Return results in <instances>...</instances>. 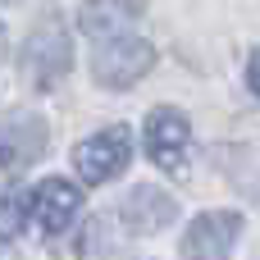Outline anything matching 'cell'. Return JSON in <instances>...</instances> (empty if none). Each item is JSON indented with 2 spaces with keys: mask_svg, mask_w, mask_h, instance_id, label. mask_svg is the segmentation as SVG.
I'll use <instances>...</instances> for the list:
<instances>
[{
  "mask_svg": "<svg viewBox=\"0 0 260 260\" xmlns=\"http://www.w3.org/2000/svg\"><path fill=\"white\" fill-rule=\"evenodd\" d=\"M73 69V41H69V27L59 18H46L32 27V37L23 41V73L32 87H55L64 73Z\"/></svg>",
  "mask_w": 260,
  "mask_h": 260,
  "instance_id": "1",
  "label": "cell"
},
{
  "mask_svg": "<svg viewBox=\"0 0 260 260\" xmlns=\"http://www.w3.org/2000/svg\"><path fill=\"white\" fill-rule=\"evenodd\" d=\"M151 69H155V46H151V41H137V37L101 41L96 55H91V73H96V82L110 87V91H123V87H133V82H142Z\"/></svg>",
  "mask_w": 260,
  "mask_h": 260,
  "instance_id": "2",
  "label": "cell"
},
{
  "mask_svg": "<svg viewBox=\"0 0 260 260\" xmlns=\"http://www.w3.org/2000/svg\"><path fill=\"white\" fill-rule=\"evenodd\" d=\"M128 160H133V137H128L123 123L119 128H101L96 137L73 146V165H78L82 183H110V178H119L128 169Z\"/></svg>",
  "mask_w": 260,
  "mask_h": 260,
  "instance_id": "3",
  "label": "cell"
},
{
  "mask_svg": "<svg viewBox=\"0 0 260 260\" xmlns=\"http://www.w3.org/2000/svg\"><path fill=\"white\" fill-rule=\"evenodd\" d=\"M187 151H192V128L178 110H151L146 114V155L165 174H187Z\"/></svg>",
  "mask_w": 260,
  "mask_h": 260,
  "instance_id": "4",
  "label": "cell"
},
{
  "mask_svg": "<svg viewBox=\"0 0 260 260\" xmlns=\"http://www.w3.org/2000/svg\"><path fill=\"white\" fill-rule=\"evenodd\" d=\"M242 233L238 210H206L192 219L183 238V260H233V242Z\"/></svg>",
  "mask_w": 260,
  "mask_h": 260,
  "instance_id": "5",
  "label": "cell"
},
{
  "mask_svg": "<svg viewBox=\"0 0 260 260\" xmlns=\"http://www.w3.org/2000/svg\"><path fill=\"white\" fill-rule=\"evenodd\" d=\"M46 146H50V133H46V123H41L37 114L0 119V174L27 169Z\"/></svg>",
  "mask_w": 260,
  "mask_h": 260,
  "instance_id": "6",
  "label": "cell"
},
{
  "mask_svg": "<svg viewBox=\"0 0 260 260\" xmlns=\"http://www.w3.org/2000/svg\"><path fill=\"white\" fill-rule=\"evenodd\" d=\"M78 206H82V197H78V187L64 183V178H46V183L32 187V197H27V215H32V224H37L41 233H64V229L73 224Z\"/></svg>",
  "mask_w": 260,
  "mask_h": 260,
  "instance_id": "7",
  "label": "cell"
},
{
  "mask_svg": "<svg viewBox=\"0 0 260 260\" xmlns=\"http://www.w3.org/2000/svg\"><path fill=\"white\" fill-rule=\"evenodd\" d=\"M174 215H178L174 197H169V192H160L155 183L133 187V192L123 197V206H119V219H123L133 233H160V229H169V224H174Z\"/></svg>",
  "mask_w": 260,
  "mask_h": 260,
  "instance_id": "8",
  "label": "cell"
},
{
  "mask_svg": "<svg viewBox=\"0 0 260 260\" xmlns=\"http://www.w3.org/2000/svg\"><path fill=\"white\" fill-rule=\"evenodd\" d=\"M137 23V5L133 0H87L78 9V27L96 41H119L128 37V27Z\"/></svg>",
  "mask_w": 260,
  "mask_h": 260,
  "instance_id": "9",
  "label": "cell"
},
{
  "mask_svg": "<svg viewBox=\"0 0 260 260\" xmlns=\"http://www.w3.org/2000/svg\"><path fill=\"white\" fill-rule=\"evenodd\" d=\"M23 219H27V197L0 192V242H14L18 229H23Z\"/></svg>",
  "mask_w": 260,
  "mask_h": 260,
  "instance_id": "10",
  "label": "cell"
},
{
  "mask_svg": "<svg viewBox=\"0 0 260 260\" xmlns=\"http://www.w3.org/2000/svg\"><path fill=\"white\" fill-rule=\"evenodd\" d=\"M0 59H5V27H0Z\"/></svg>",
  "mask_w": 260,
  "mask_h": 260,
  "instance_id": "11",
  "label": "cell"
}]
</instances>
